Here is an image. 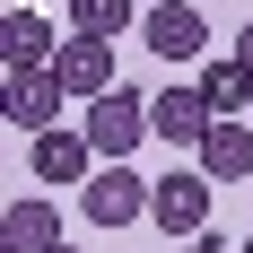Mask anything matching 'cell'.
Returning a JSON list of instances; mask_svg holds the SVG:
<instances>
[{"label":"cell","instance_id":"1","mask_svg":"<svg viewBox=\"0 0 253 253\" xmlns=\"http://www.w3.org/2000/svg\"><path fill=\"white\" fill-rule=\"evenodd\" d=\"M149 218H157L166 236H183V245H201V236H210V175H201V166L149 175Z\"/></svg>","mask_w":253,"mask_h":253},{"label":"cell","instance_id":"2","mask_svg":"<svg viewBox=\"0 0 253 253\" xmlns=\"http://www.w3.org/2000/svg\"><path fill=\"white\" fill-rule=\"evenodd\" d=\"M87 149H96V166H131V149L140 140H157L149 131V96H131V87H114L105 105H87Z\"/></svg>","mask_w":253,"mask_h":253},{"label":"cell","instance_id":"3","mask_svg":"<svg viewBox=\"0 0 253 253\" xmlns=\"http://www.w3.org/2000/svg\"><path fill=\"white\" fill-rule=\"evenodd\" d=\"M149 131L166 140V149H192V157H201V140L218 131V114H210L201 87H157V96H149Z\"/></svg>","mask_w":253,"mask_h":253},{"label":"cell","instance_id":"4","mask_svg":"<svg viewBox=\"0 0 253 253\" xmlns=\"http://www.w3.org/2000/svg\"><path fill=\"white\" fill-rule=\"evenodd\" d=\"M79 210H87V227H131V218H149V175L96 166V183L79 192Z\"/></svg>","mask_w":253,"mask_h":253},{"label":"cell","instance_id":"5","mask_svg":"<svg viewBox=\"0 0 253 253\" xmlns=\"http://www.w3.org/2000/svg\"><path fill=\"white\" fill-rule=\"evenodd\" d=\"M61 44H70V35H52L44 9H9V18H0V61H9V79L52 70V61H61Z\"/></svg>","mask_w":253,"mask_h":253},{"label":"cell","instance_id":"6","mask_svg":"<svg viewBox=\"0 0 253 253\" xmlns=\"http://www.w3.org/2000/svg\"><path fill=\"white\" fill-rule=\"evenodd\" d=\"M52 79L70 87V105H105L114 87H123V79H114V44H87V35H70V44H61Z\"/></svg>","mask_w":253,"mask_h":253},{"label":"cell","instance_id":"7","mask_svg":"<svg viewBox=\"0 0 253 253\" xmlns=\"http://www.w3.org/2000/svg\"><path fill=\"white\" fill-rule=\"evenodd\" d=\"M61 105H70L61 79H52V70H26V79H9V105H0V114H9L26 140H44V131H61Z\"/></svg>","mask_w":253,"mask_h":253},{"label":"cell","instance_id":"8","mask_svg":"<svg viewBox=\"0 0 253 253\" xmlns=\"http://www.w3.org/2000/svg\"><path fill=\"white\" fill-rule=\"evenodd\" d=\"M140 35H149V52H157V61H192V52L210 44V18L192 9V0H157L149 18H140Z\"/></svg>","mask_w":253,"mask_h":253},{"label":"cell","instance_id":"9","mask_svg":"<svg viewBox=\"0 0 253 253\" xmlns=\"http://www.w3.org/2000/svg\"><path fill=\"white\" fill-rule=\"evenodd\" d=\"M35 183H96V149H87V131H44L35 140Z\"/></svg>","mask_w":253,"mask_h":253},{"label":"cell","instance_id":"10","mask_svg":"<svg viewBox=\"0 0 253 253\" xmlns=\"http://www.w3.org/2000/svg\"><path fill=\"white\" fill-rule=\"evenodd\" d=\"M61 245V210L52 201H9L0 210V253H52Z\"/></svg>","mask_w":253,"mask_h":253},{"label":"cell","instance_id":"11","mask_svg":"<svg viewBox=\"0 0 253 253\" xmlns=\"http://www.w3.org/2000/svg\"><path fill=\"white\" fill-rule=\"evenodd\" d=\"M201 175L210 183H245L253 175V123H218L201 140Z\"/></svg>","mask_w":253,"mask_h":253},{"label":"cell","instance_id":"12","mask_svg":"<svg viewBox=\"0 0 253 253\" xmlns=\"http://www.w3.org/2000/svg\"><path fill=\"white\" fill-rule=\"evenodd\" d=\"M201 96H210L218 123H245V114H253V70L236 61V52H227V61H210V70H201Z\"/></svg>","mask_w":253,"mask_h":253},{"label":"cell","instance_id":"13","mask_svg":"<svg viewBox=\"0 0 253 253\" xmlns=\"http://www.w3.org/2000/svg\"><path fill=\"white\" fill-rule=\"evenodd\" d=\"M149 9H131V0H70V35H87V44H114L123 26H140Z\"/></svg>","mask_w":253,"mask_h":253},{"label":"cell","instance_id":"14","mask_svg":"<svg viewBox=\"0 0 253 253\" xmlns=\"http://www.w3.org/2000/svg\"><path fill=\"white\" fill-rule=\"evenodd\" d=\"M236 61H245V70H253V18H245V44H236Z\"/></svg>","mask_w":253,"mask_h":253},{"label":"cell","instance_id":"15","mask_svg":"<svg viewBox=\"0 0 253 253\" xmlns=\"http://www.w3.org/2000/svg\"><path fill=\"white\" fill-rule=\"evenodd\" d=\"M175 253H218V236H201V245H175Z\"/></svg>","mask_w":253,"mask_h":253},{"label":"cell","instance_id":"16","mask_svg":"<svg viewBox=\"0 0 253 253\" xmlns=\"http://www.w3.org/2000/svg\"><path fill=\"white\" fill-rule=\"evenodd\" d=\"M52 253H79V245H52Z\"/></svg>","mask_w":253,"mask_h":253},{"label":"cell","instance_id":"17","mask_svg":"<svg viewBox=\"0 0 253 253\" xmlns=\"http://www.w3.org/2000/svg\"><path fill=\"white\" fill-rule=\"evenodd\" d=\"M245 253H253V245H245Z\"/></svg>","mask_w":253,"mask_h":253}]
</instances>
